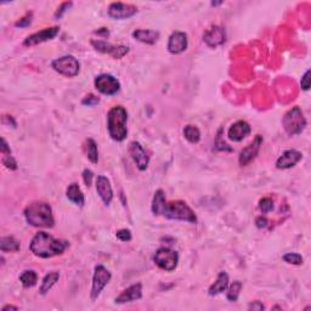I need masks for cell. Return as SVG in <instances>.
<instances>
[{"label": "cell", "mask_w": 311, "mask_h": 311, "mask_svg": "<svg viewBox=\"0 0 311 311\" xmlns=\"http://www.w3.org/2000/svg\"><path fill=\"white\" fill-rule=\"evenodd\" d=\"M20 282L25 288H32L38 282V275L34 270H25L20 275Z\"/></svg>", "instance_id": "83f0119b"}, {"label": "cell", "mask_w": 311, "mask_h": 311, "mask_svg": "<svg viewBox=\"0 0 311 311\" xmlns=\"http://www.w3.org/2000/svg\"><path fill=\"white\" fill-rule=\"evenodd\" d=\"M51 67L58 75L67 77V78H75L79 75V70H81L79 61L73 55H65L55 58L51 62Z\"/></svg>", "instance_id": "8992f818"}, {"label": "cell", "mask_w": 311, "mask_h": 311, "mask_svg": "<svg viewBox=\"0 0 311 311\" xmlns=\"http://www.w3.org/2000/svg\"><path fill=\"white\" fill-rule=\"evenodd\" d=\"M21 250L20 242L13 236H3L0 238V251L5 252H19Z\"/></svg>", "instance_id": "484cf974"}, {"label": "cell", "mask_w": 311, "mask_h": 311, "mask_svg": "<svg viewBox=\"0 0 311 311\" xmlns=\"http://www.w3.org/2000/svg\"><path fill=\"white\" fill-rule=\"evenodd\" d=\"M85 152H87L88 159L93 164H97L99 162V150H97V144L93 139H87L85 141Z\"/></svg>", "instance_id": "4316f807"}, {"label": "cell", "mask_w": 311, "mask_h": 311, "mask_svg": "<svg viewBox=\"0 0 311 311\" xmlns=\"http://www.w3.org/2000/svg\"><path fill=\"white\" fill-rule=\"evenodd\" d=\"M203 41L209 47H213V49L223 45L225 41H226V32H225V28L221 27V26H213V27H210L208 31L204 32Z\"/></svg>", "instance_id": "2e32d148"}, {"label": "cell", "mask_w": 311, "mask_h": 311, "mask_svg": "<svg viewBox=\"0 0 311 311\" xmlns=\"http://www.w3.org/2000/svg\"><path fill=\"white\" fill-rule=\"evenodd\" d=\"M26 221L34 227L41 229H51L55 225L54 214H52L51 206L43 201H34L29 203L23 210Z\"/></svg>", "instance_id": "7a4b0ae2"}, {"label": "cell", "mask_w": 311, "mask_h": 311, "mask_svg": "<svg viewBox=\"0 0 311 311\" xmlns=\"http://www.w3.org/2000/svg\"><path fill=\"white\" fill-rule=\"evenodd\" d=\"M221 4H223V2H218V3L213 2L212 3V7H218V5H221Z\"/></svg>", "instance_id": "f6af8a7d"}, {"label": "cell", "mask_w": 311, "mask_h": 311, "mask_svg": "<svg viewBox=\"0 0 311 311\" xmlns=\"http://www.w3.org/2000/svg\"><path fill=\"white\" fill-rule=\"evenodd\" d=\"M97 103H100V99L97 96H95V95H93V94L87 95V96H85L84 99L82 100V105L89 106V107H93V106H96Z\"/></svg>", "instance_id": "8d00e7d4"}, {"label": "cell", "mask_w": 311, "mask_h": 311, "mask_svg": "<svg viewBox=\"0 0 311 311\" xmlns=\"http://www.w3.org/2000/svg\"><path fill=\"white\" fill-rule=\"evenodd\" d=\"M94 85L96 90L106 96H113L120 90V83L115 77L102 73L95 78Z\"/></svg>", "instance_id": "9c48e42d"}, {"label": "cell", "mask_w": 311, "mask_h": 311, "mask_svg": "<svg viewBox=\"0 0 311 311\" xmlns=\"http://www.w3.org/2000/svg\"><path fill=\"white\" fill-rule=\"evenodd\" d=\"M66 196L71 202H73L76 206L78 207H84L85 204V197L84 194L82 192L81 188H79L78 183L72 182L70 186L67 188L66 191Z\"/></svg>", "instance_id": "603a6c76"}, {"label": "cell", "mask_w": 311, "mask_h": 311, "mask_svg": "<svg viewBox=\"0 0 311 311\" xmlns=\"http://www.w3.org/2000/svg\"><path fill=\"white\" fill-rule=\"evenodd\" d=\"M163 217L170 219V220L186 221L190 224H196L197 217L191 207L183 201H173L167 203Z\"/></svg>", "instance_id": "277c9868"}, {"label": "cell", "mask_w": 311, "mask_h": 311, "mask_svg": "<svg viewBox=\"0 0 311 311\" xmlns=\"http://www.w3.org/2000/svg\"><path fill=\"white\" fill-rule=\"evenodd\" d=\"M94 180V173L90 169H84L83 170V181H84L87 188H90L93 185Z\"/></svg>", "instance_id": "74e56055"}, {"label": "cell", "mask_w": 311, "mask_h": 311, "mask_svg": "<svg viewBox=\"0 0 311 311\" xmlns=\"http://www.w3.org/2000/svg\"><path fill=\"white\" fill-rule=\"evenodd\" d=\"M227 287H229V275H227V272L220 271L215 282L209 287L208 294L210 297H215V295L221 294L226 291Z\"/></svg>", "instance_id": "7402d4cb"}, {"label": "cell", "mask_w": 311, "mask_h": 311, "mask_svg": "<svg viewBox=\"0 0 311 311\" xmlns=\"http://www.w3.org/2000/svg\"><path fill=\"white\" fill-rule=\"evenodd\" d=\"M8 310H19V307L14 306V305H5V306L2 309V311H8Z\"/></svg>", "instance_id": "ee69618b"}, {"label": "cell", "mask_w": 311, "mask_h": 311, "mask_svg": "<svg viewBox=\"0 0 311 311\" xmlns=\"http://www.w3.org/2000/svg\"><path fill=\"white\" fill-rule=\"evenodd\" d=\"M159 32L153 29H135L133 32V38L140 43L147 44V45H155L159 40Z\"/></svg>", "instance_id": "44dd1931"}, {"label": "cell", "mask_w": 311, "mask_h": 311, "mask_svg": "<svg viewBox=\"0 0 311 311\" xmlns=\"http://www.w3.org/2000/svg\"><path fill=\"white\" fill-rule=\"evenodd\" d=\"M2 163L5 168H8V169H10V170H16L17 169V162H16V159H15L13 157V155L3 156L2 157Z\"/></svg>", "instance_id": "d6a6232c"}, {"label": "cell", "mask_w": 311, "mask_h": 311, "mask_svg": "<svg viewBox=\"0 0 311 311\" xmlns=\"http://www.w3.org/2000/svg\"><path fill=\"white\" fill-rule=\"evenodd\" d=\"M108 16L113 20H128L138 14V8L132 4H124L117 2L108 7Z\"/></svg>", "instance_id": "8fae6325"}, {"label": "cell", "mask_w": 311, "mask_h": 311, "mask_svg": "<svg viewBox=\"0 0 311 311\" xmlns=\"http://www.w3.org/2000/svg\"><path fill=\"white\" fill-rule=\"evenodd\" d=\"M128 112L123 106H114L107 113V130L113 141L122 142L128 135Z\"/></svg>", "instance_id": "3957f363"}, {"label": "cell", "mask_w": 311, "mask_h": 311, "mask_svg": "<svg viewBox=\"0 0 311 311\" xmlns=\"http://www.w3.org/2000/svg\"><path fill=\"white\" fill-rule=\"evenodd\" d=\"M300 85L304 91H307L310 89V70H307L306 72L304 73L303 78H301L300 81Z\"/></svg>", "instance_id": "ab89813d"}, {"label": "cell", "mask_w": 311, "mask_h": 311, "mask_svg": "<svg viewBox=\"0 0 311 311\" xmlns=\"http://www.w3.org/2000/svg\"><path fill=\"white\" fill-rule=\"evenodd\" d=\"M153 262L162 270L171 272L175 270L179 264V254L176 251L170 250V248L162 247L153 256Z\"/></svg>", "instance_id": "52a82bcc"}, {"label": "cell", "mask_w": 311, "mask_h": 311, "mask_svg": "<svg viewBox=\"0 0 311 311\" xmlns=\"http://www.w3.org/2000/svg\"><path fill=\"white\" fill-rule=\"evenodd\" d=\"M189 47L188 34L185 32L175 31L170 34L169 40H168L167 49L170 54L180 55L185 52Z\"/></svg>", "instance_id": "9a60e30c"}, {"label": "cell", "mask_w": 311, "mask_h": 311, "mask_svg": "<svg viewBox=\"0 0 311 311\" xmlns=\"http://www.w3.org/2000/svg\"><path fill=\"white\" fill-rule=\"evenodd\" d=\"M60 278V274L57 271H51L49 274H46L43 278V282H41V286L39 288V293L41 295H45L46 293H49L50 289L55 286L56 282Z\"/></svg>", "instance_id": "d4e9b609"}, {"label": "cell", "mask_w": 311, "mask_h": 311, "mask_svg": "<svg viewBox=\"0 0 311 311\" xmlns=\"http://www.w3.org/2000/svg\"><path fill=\"white\" fill-rule=\"evenodd\" d=\"M221 133H223V129H219L217 140H215V149H217L218 151H227V152H231L232 149L229 147V145L225 144L224 141H221Z\"/></svg>", "instance_id": "836d02e7"}, {"label": "cell", "mask_w": 311, "mask_h": 311, "mask_svg": "<svg viewBox=\"0 0 311 311\" xmlns=\"http://www.w3.org/2000/svg\"><path fill=\"white\" fill-rule=\"evenodd\" d=\"M303 159V155L297 150H286L278 157L276 161L277 169H291L295 167L299 162Z\"/></svg>", "instance_id": "e0dca14e"}, {"label": "cell", "mask_w": 311, "mask_h": 311, "mask_svg": "<svg viewBox=\"0 0 311 311\" xmlns=\"http://www.w3.org/2000/svg\"><path fill=\"white\" fill-rule=\"evenodd\" d=\"M263 142H264L263 136L257 135L256 138H254V140L241 151V153H239V157H238V163L241 167H245V165L250 164V163L256 158V157L258 156V153H259Z\"/></svg>", "instance_id": "7c38bea8"}, {"label": "cell", "mask_w": 311, "mask_h": 311, "mask_svg": "<svg viewBox=\"0 0 311 311\" xmlns=\"http://www.w3.org/2000/svg\"><path fill=\"white\" fill-rule=\"evenodd\" d=\"M94 33L97 34V37H101V38H108L109 37L108 28H100V29H97V31H95Z\"/></svg>", "instance_id": "b9f144b4"}, {"label": "cell", "mask_w": 311, "mask_h": 311, "mask_svg": "<svg viewBox=\"0 0 311 311\" xmlns=\"http://www.w3.org/2000/svg\"><path fill=\"white\" fill-rule=\"evenodd\" d=\"M252 133L251 126L245 120H237L230 127L227 138L233 142H241Z\"/></svg>", "instance_id": "d6986e66"}, {"label": "cell", "mask_w": 311, "mask_h": 311, "mask_svg": "<svg viewBox=\"0 0 311 311\" xmlns=\"http://www.w3.org/2000/svg\"><path fill=\"white\" fill-rule=\"evenodd\" d=\"M259 209L263 214H268L274 210V201L270 197H264L259 201Z\"/></svg>", "instance_id": "1f68e13d"}, {"label": "cell", "mask_w": 311, "mask_h": 311, "mask_svg": "<svg viewBox=\"0 0 311 311\" xmlns=\"http://www.w3.org/2000/svg\"><path fill=\"white\" fill-rule=\"evenodd\" d=\"M167 201H165V194L163 190H157L155 192V196L152 200V206H151V210L155 215H163L165 207H167Z\"/></svg>", "instance_id": "cb8c5ba5"}, {"label": "cell", "mask_w": 311, "mask_h": 311, "mask_svg": "<svg viewBox=\"0 0 311 311\" xmlns=\"http://www.w3.org/2000/svg\"><path fill=\"white\" fill-rule=\"evenodd\" d=\"M242 287H243V283H242L241 281H233V282L227 287V292H226L227 300L231 301V303H235V301L238 300L239 293L242 291Z\"/></svg>", "instance_id": "f546056e"}, {"label": "cell", "mask_w": 311, "mask_h": 311, "mask_svg": "<svg viewBox=\"0 0 311 311\" xmlns=\"http://www.w3.org/2000/svg\"><path fill=\"white\" fill-rule=\"evenodd\" d=\"M183 136L188 140L190 144H198L201 141V132L196 126H192V124H188V126L183 128Z\"/></svg>", "instance_id": "f1b7e54d"}, {"label": "cell", "mask_w": 311, "mask_h": 311, "mask_svg": "<svg viewBox=\"0 0 311 311\" xmlns=\"http://www.w3.org/2000/svg\"><path fill=\"white\" fill-rule=\"evenodd\" d=\"M32 19H33V14L27 13L25 15V16L22 17V19H21L20 21H17V22L15 23V26H16V27H20V28L28 27V26L32 23Z\"/></svg>", "instance_id": "e575fe53"}, {"label": "cell", "mask_w": 311, "mask_h": 311, "mask_svg": "<svg viewBox=\"0 0 311 311\" xmlns=\"http://www.w3.org/2000/svg\"><path fill=\"white\" fill-rule=\"evenodd\" d=\"M68 245L70 244L67 241L57 239L44 231H39L32 238L29 250L35 257L41 258V259H49V258L64 254Z\"/></svg>", "instance_id": "6da1fadb"}, {"label": "cell", "mask_w": 311, "mask_h": 311, "mask_svg": "<svg viewBox=\"0 0 311 311\" xmlns=\"http://www.w3.org/2000/svg\"><path fill=\"white\" fill-rule=\"evenodd\" d=\"M282 126L284 132L289 136L300 135L306 127V119H305L303 111L298 106H294L282 118Z\"/></svg>", "instance_id": "5b68a950"}, {"label": "cell", "mask_w": 311, "mask_h": 311, "mask_svg": "<svg viewBox=\"0 0 311 311\" xmlns=\"http://www.w3.org/2000/svg\"><path fill=\"white\" fill-rule=\"evenodd\" d=\"M90 44L96 51L102 52V54L111 55L113 58H122L129 52V47L126 45H113V44L108 43V41L101 40V39H93Z\"/></svg>", "instance_id": "30bf717a"}, {"label": "cell", "mask_w": 311, "mask_h": 311, "mask_svg": "<svg viewBox=\"0 0 311 311\" xmlns=\"http://www.w3.org/2000/svg\"><path fill=\"white\" fill-rule=\"evenodd\" d=\"M58 32H60V27H57V26H55V27H50V28H44V29H41V31L37 32V33L28 35V37L23 40V45L34 46V45H38V44L52 40L56 35L58 34Z\"/></svg>", "instance_id": "5bb4252c"}, {"label": "cell", "mask_w": 311, "mask_h": 311, "mask_svg": "<svg viewBox=\"0 0 311 311\" xmlns=\"http://www.w3.org/2000/svg\"><path fill=\"white\" fill-rule=\"evenodd\" d=\"M142 298V283H134L129 286L128 288L124 291L114 299L115 304H127L132 303V301L140 300Z\"/></svg>", "instance_id": "ffe728a7"}, {"label": "cell", "mask_w": 311, "mask_h": 311, "mask_svg": "<svg viewBox=\"0 0 311 311\" xmlns=\"http://www.w3.org/2000/svg\"><path fill=\"white\" fill-rule=\"evenodd\" d=\"M112 278V274L109 270L105 268V266L99 264L94 268V275H93V284H91V292L90 298L91 300H97L100 297L101 292L103 291L106 286H107L109 281Z\"/></svg>", "instance_id": "ba28073f"}, {"label": "cell", "mask_w": 311, "mask_h": 311, "mask_svg": "<svg viewBox=\"0 0 311 311\" xmlns=\"http://www.w3.org/2000/svg\"><path fill=\"white\" fill-rule=\"evenodd\" d=\"M73 5V3L72 2H66V3H62V4L60 5V8L57 9V11H56L55 13V19H61L62 16H64V14L66 13V11L68 10V9H70L71 7H72Z\"/></svg>", "instance_id": "f35d334b"}, {"label": "cell", "mask_w": 311, "mask_h": 311, "mask_svg": "<svg viewBox=\"0 0 311 311\" xmlns=\"http://www.w3.org/2000/svg\"><path fill=\"white\" fill-rule=\"evenodd\" d=\"M283 262H286L287 264H292V265H301L303 264V257L300 256L299 253H287L282 257Z\"/></svg>", "instance_id": "4dcf8cb0"}, {"label": "cell", "mask_w": 311, "mask_h": 311, "mask_svg": "<svg viewBox=\"0 0 311 311\" xmlns=\"http://www.w3.org/2000/svg\"><path fill=\"white\" fill-rule=\"evenodd\" d=\"M256 225L258 229H264V227L268 226V219H266L265 217H258L256 219Z\"/></svg>", "instance_id": "60d3db41"}, {"label": "cell", "mask_w": 311, "mask_h": 311, "mask_svg": "<svg viewBox=\"0 0 311 311\" xmlns=\"http://www.w3.org/2000/svg\"><path fill=\"white\" fill-rule=\"evenodd\" d=\"M115 236H117V238L122 242L132 241V231L128 229L118 230L117 233H115Z\"/></svg>", "instance_id": "d590c367"}, {"label": "cell", "mask_w": 311, "mask_h": 311, "mask_svg": "<svg viewBox=\"0 0 311 311\" xmlns=\"http://www.w3.org/2000/svg\"><path fill=\"white\" fill-rule=\"evenodd\" d=\"M96 192L99 195L100 198L102 200V202L105 206H109L113 200V190H112L111 182L105 175H99L96 177Z\"/></svg>", "instance_id": "ac0fdd59"}, {"label": "cell", "mask_w": 311, "mask_h": 311, "mask_svg": "<svg viewBox=\"0 0 311 311\" xmlns=\"http://www.w3.org/2000/svg\"><path fill=\"white\" fill-rule=\"evenodd\" d=\"M248 309L250 310H264V305L260 303L259 300L253 301V303L250 304V306H248Z\"/></svg>", "instance_id": "7bdbcfd3"}, {"label": "cell", "mask_w": 311, "mask_h": 311, "mask_svg": "<svg viewBox=\"0 0 311 311\" xmlns=\"http://www.w3.org/2000/svg\"><path fill=\"white\" fill-rule=\"evenodd\" d=\"M129 153L132 156L133 161L135 162L136 167L140 171H145L149 168L150 164V157L146 153L144 147L140 142L132 141L129 144Z\"/></svg>", "instance_id": "4fadbf2b"}]
</instances>
